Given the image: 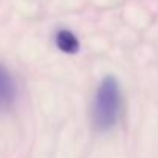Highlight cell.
Masks as SVG:
<instances>
[{"label": "cell", "mask_w": 158, "mask_h": 158, "mask_svg": "<svg viewBox=\"0 0 158 158\" xmlns=\"http://www.w3.org/2000/svg\"><path fill=\"white\" fill-rule=\"evenodd\" d=\"M120 88L115 77L107 75L98 86L94 103V123L98 129H109L120 114Z\"/></svg>", "instance_id": "cell-1"}, {"label": "cell", "mask_w": 158, "mask_h": 158, "mask_svg": "<svg viewBox=\"0 0 158 158\" xmlns=\"http://www.w3.org/2000/svg\"><path fill=\"white\" fill-rule=\"evenodd\" d=\"M12 94H14V88H12L11 77L8 71L0 64V109L11 103Z\"/></svg>", "instance_id": "cell-2"}, {"label": "cell", "mask_w": 158, "mask_h": 158, "mask_svg": "<svg viewBox=\"0 0 158 158\" xmlns=\"http://www.w3.org/2000/svg\"><path fill=\"white\" fill-rule=\"evenodd\" d=\"M55 43L58 46V49H61L63 52L68 54H75L78 51V40L77 37L68 31V29H63V31H58L57 37H55Z\"/></svg>", "instance_id": "cell-3"}]
</instances>
